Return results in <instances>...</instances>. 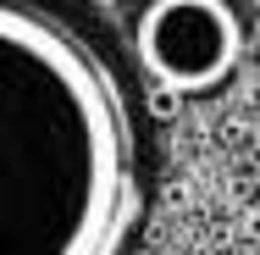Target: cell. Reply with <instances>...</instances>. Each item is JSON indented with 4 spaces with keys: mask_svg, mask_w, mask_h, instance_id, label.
Here are the masks:
<instances>
[{
    "mask_svg": "<svg viewBox=\"0 0 260 255\" xmlns=\"http://www.w3.org/2000/svg\"><path fill=\"white\" fill-rule=\"evenodd\" d=\"M150 111H155V117H172V111H177V89L155 83V95H150Z\"/></svg>",
    "mask_w": 260,
    "mask_h": 255,
    "instance_id": "3957f363",
    "label": "cell"
},
{
    "mask_svg": "<svg viewBox=\"0 0 260 255\" xmlns=\"http://www.w3.org/2000/svg\"><path fill=\"white\" fill-rule=\"evenodd\" d=\"M133 222V122L105 55L39 0H0V255H116Z\"/></svg>",
    "mask_w": 260,
    "mask_h": 255,
    "instance_id": "6da1fadb",
    "label": "cell"
},
{
    "mask_svg": "<svg viewBox=\"0 0 260 255\" xmlns=\"http://www.w3.org/2000/svg\"><path fill=\"white\" fill-rule=\"evenodd\" d=\"M249 6H255V11H260V0H249Z\"/></svg>",
    "mask_w": 260,
    "mask_h": 255,
    "instance_id": "277c9868",
    "label": "cell"
},
{
    "mask_svg": "<svg viewBox=\"0 0 260 255\" xmlns=\"http://www.w3.org/2000/svg\"><path fill=\"white\" fill-rule=\"evenodd\" d=\"M133 50L155 83L177 95H205L238 67L244 22L227 0H150L139 11Z\"/></svg>",
    "mask_w": 260,
    "mask_h": 255,
    "instance_id": "7a4b0ae2",
    "label": "cell"
}]
</instances>
